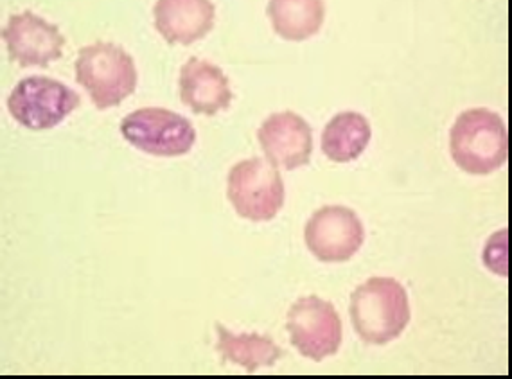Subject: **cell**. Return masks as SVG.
<instances>
[{
  "mask_svg": "<svg viewBox=\"0 0 512 379\" xmlns=\"http://www.w3.org/2000/svg\"><path fill=\"white\" fill-rule=\"evenodd\" d=\"M351 322L365 344L385 345L407 329L412 311L405 286L392 277H372L351 295Z\"/></svg>",
  "mask_w": 512,
  "mask_h": 379,
  "instance_id": "1",
  "label": "cell"
},
{
  "mask_svg": "<svg viewBox=\"0 0 512 379\" xmlns=\"http://www.w3.org/2000/svg\"><path fill=\"white\" fill-rule=\"evenodd\" d=\"M455 164L469 175H491L509 155V135L500 115L487 108H471L457 117L450 132Z\"/></svg>",
  "mask_w": 512,
  "mask_h": 379,
  "instance_id": "2",
  "label": "cell"
},
{
  "mask_svg": "<svg viewBox=\"0 0 512 379\" xmlns=\"http://www.w3.org/2000/svg\"><path fill=\"white\" fill-rule=\"evenodd\" d=\"M137 69L121 45L110 42L81 47L76 60V81L89 92L99 110L114 108L137 89Z\"/></svg>",
  "mask_w": 512,
  "mask_h": 379,
  "instance_id": "3",
  "label": "cell"
},
{
  "mask_svg": "<svg viewBox=\"0 0 512 379\" xmlns=\"http://www.w3.org/2000/svg\"><path fill=\"white\" fill-rule=\"evenodd\" d=\"M227 196L241 218L263 223L274 220L283 209L286 189L274 164L254 157L230 169Z\"/></svg>",
  "mask_w": 512,
  "mask_h": 379,
  "instance_id": "4",
  "label": "cell"
},
{
  "mask_svg": "<svg viewBox=\"0 0 512 379\" xmlns=\"http://www.w3.org/2000/svg\"><path fill=\"white\" fill-rule=\"evenodd\" d=\"M81 97L62 81L31 76L18 81L8 97L9 114L27 130L44 132L62 124L80 106Z\"/></svg>",
  "mask_w": 512,
  "mask_h": 379,
  "instance_id": "5",
  "label": "cell"
},
{
  "mask_svg": "<svg viewBox=\"0 0 512 379\" xmlns=\"http://www.w3.org/2000/svg\"><path fill=\"white\" fill-rule=\"evenodd\" d=\"M121 135L135 150L153 157H182L193 150L195 126L168 108H141L121 121Z\"/></svg>",
  "mask_w": 512,
  "mask_h": 379,
  "instance_id": "6",
  "label": "cell"
},
{
  "mask_svg": "<svg viewBox=\"0 0 512 379\" xmlns=\"http://www.w3.org/2000/svg\"><path fill=\"white\" fill-rule=\"evenodd\" d=\"M288 333L292 345L313 362H322L338 353L342 345V320L335 306L309 295L302 297L288 311Z\"/></svg>",
  "mask_w": 512,
  "mask_h": 379,
  "instance_id": "7",
  "label": "cell"
},
{
  "mask_svg": "<svg viewBox=\"0 0 512 379\" xmlns=\"http://www.w3.org/2000/svg\"><path fill=\"white\" fill-rule=\"evenodd\" d=\"M306 247L322 263H345L353 259L365 241V229L358 214L344 205L318 209L304 229Z\"/></svg>",
  "mask_w": 512,
  "mask_h": 379,
  "instance_id": "8",
  "label": "cell"
},
{
  "mask_svg": "<svg viewBox=\"0 0 512 379\" xmlns=\"http://www.w3.org/2000/svg\"><path fill=\"white\" fill-rule=\"evenodd\" d=\"M2 38L8 45V53L20 67H49L63 56L65 38L58 27L24 11L9 18L2 29Z\"/></svg>",
  "mask_w": 512,
  "mask_h": 379,
  "instance_id": "9",
  "label": "cell"
},
{
  "mask_svg": "<svg viewBox=\"0 0 512 379\" xmlns=\"http://www.w3.org/2000/svg\"><path fill=\"white\" fill-rule=\"evenodd\" d=\"M257 139L268 162L286 171L308 166L313 153L311 126L290 110L270 115L261 124Z\"/></svg>",
  "mask_w": 512,
  "mask_h": 379,
  "instance_id": "10",
  "label": "cell"
},
{
  "mask_svg": "<svg viewBox=\"0 0 512 379\" xmlns=\"http://www.w3.org/2000/svg\"><path fill=\"white\" fill-rule=\"evenodd\" d=\"M153 17L168 44L191 45L211 33L216 8L211 0H157Z\"/></svg>",
  "mask_w": 512,
  "mask_h": 379,
  "instance_id": "11",
  "label": "cell"
},
{
  "mask_svg": "<svg viewBox=\"0 0 512 379\" xmlns=\"http://www.w3.org/2000/svg\"><path fill=\"white\" fill-rule=\"evenodd\" d=\"M229 78L218 65L189 58L180 71V99L198 115H216L232 103Z\"/></svg>",
  "mask_w": 512,
  "mask_h": 379,
  "instance_id": "12",
  "label": "cell"
},
{
  "mask_svg": "<svg viewBox=\"0 0 512 379\" xmlns=\"http://www.w3.org/2000/svg\"><path fill=\"white\" fill-rule=\"evenodd\" d=\"M371 123L358 112H340L322 132V151L336 164H347L362 157L371 142Z\"/></svg>",
  "mask_w": 512,
  "mask_h": 379,
  "instance_id": "13",
  "label": "cell"
},
{
  "mask_svg": "<svg viewBox=\"0 0 512 379\" xmlns=\"http://www.w3.org/2000/svg\"><path fill=\"white\" fill-rule=\"evenodd\" d=\"M266 13L277 35L288 42H304L320 31L326 4L324 0H270Z\"/></svg>",
  "mask_w": 512,
  "mask_h": 379,
  "instance_id": "14",
  "label": "cell"
},
{
  "mask_svg": "<svg viewBox=\"0 0 512 379\" xmlns=\"http://www.w3.org/2000/svg\"><path fill=\"white\" fill-rule=\"evenodd\" d=\"M218 331V353L223 362L234 363L245 371L256 372L261 367H274L283 356V349L270 336L257 333L234 335L227 327L216 324Z\"/></svg>",
  "mask_w": 512,
  "mask_h": 379,
  "instance_id": "15",
  "label": "cell"
}]
</instances>
